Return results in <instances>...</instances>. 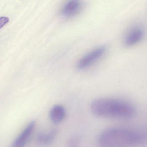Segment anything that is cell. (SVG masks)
<instances>
[{"mask_svg": "<svg viewBox=\"0 0 147 147\" xmlns=\"http://www.w3.org/2000/svg\"><path fill=\"white\" fill-rule=\"evenodd\" d=\"M144 36V32L140 28H136L132 30L128 34L124 40L127 46H132L140 42Z\"/></svg>", "mask_w": 147, "mask_h": 147, "instance_id": "8992f818", "label": "cell"}, {"mask_svg": "<svg viewBox=\"0 0 147 147\" xmlns=\"http://www.w3.org/2000/svg\"><path fill=\"white\" fill-rule=\"evenodd\" d=\"M106 51L104 46H100L95 48L81 58L77 64V67L80 70L85 69L98 60Z\"/></svg>", "mask_w": 147, "mask_h": 147, "instance_id": "3957f363", "label": "cell"}, {"mask_svg": "<svg viewBox=\"0 0 147 147\" xmlns=\"http://www.w3.org/2000/svg\"><path fill=\"white\" fill-rule=\"evenodd\" d=\"M80 2L76 0L69 1L65 3L62 10V14L64 16L70 17L78 13L81 8Z\"/></svg>", "mask_w": 147, "mask_h": 147, "instance_id": "5b68a950", "label": "cell"}, {"mask_svg": "<svg viewBox=\"0 0 147 147\" xmlns=\"http://www.w3.org/2000/svg\"><path fill=\"white\" fill-rule=\"evenodd\" d=\"M58 133V130L56 128L53 129L48 132H41L37 136V141L40 145H48L53 141Z\"/></svg>", "mask_w": 147, "mask_h": 147, "instance_id": "ba28073f", "label": "cell"}, {"mask_svg": "<svg viewBox=\"0 0 147 147\" xmlns=\"http://www.w3.org/2000/svg\"><path fill=\"white\" fill-rule=\"evenodd\" d=\"M80 141L78 137H72L68 142V147H79Z\"/></svg>", "mask_w": 147, "mask_h": 147, "instance_id": "9c48e42d", "label": "cell"}, {"mask_svg": "<svg viewBox=\"0 0 147 147\" xmlns=\"http://www.w3.org/2000/svg\"><path fill=\"white\" fill-rule=\"evenodd\" d=\"M9 21V19L6 16L0 17V29L2 28Z\"/></svg>", "mask_w": 147, "mask_h": 147, "instance_id": "30bf717a", "label": "cell"}, {"mask_svg": "<svg viewBox=\"0 0 147 147\" xmlns=\"http://www.w3.org/2000/svg\"><path fill=\"white\" fill-rule=\"evenodd\" d=\"M91 110L97 116L106 118L127 119L136 114V108L129 102L112 98L95 99L91 104Z\"/></svg>", "mask_w": 147, "mask_h": 147, "instance_id": "7a4b0ae2", "label": "cell"}, {"mask_svg": "<svg viewBox=\"0 0 147 147\" xmlns=\"http://www.w3.org/2000/svg\"><path fill=\"white\" fill-rule=\"evenodd\" d=\"M34 122H30L17 136L11 147H25L35 127Z\"/></svg>", "mask_w": 147, "mask_h": 147, "instance_id": "277c9868", "label": "cell"}, {"mask_svg": "<svg viewBox=\"0 0 147 147\" xmlns=\"http://www.w3.org/2000/svg\"><path fill=\"white\" fill-rule=\"evenodd\" d=\"M65 115V109L60 104L54 105L50 110V118L52 121L56 124L61 122L64 119Z\"/></svg>", "mask_w": 147, "mask_h": 147, "instance_id": "52a82bcc", "label": "cell"}, {"mask_svg": "<svg viewBox=\"0 0 147 147\" xmlns=\"http://www.w3.org/2000/svg\"><path fill=\"white\" fill-rule=\"evenodd\" d=\"M98 142L100 147H134L147 143V131L111 128L102 133Z\"/></svg>", "mask_w": 147, "mask_h": 147, "instance_id": "6da1fadb", "label": "cell"}]
</instances>
